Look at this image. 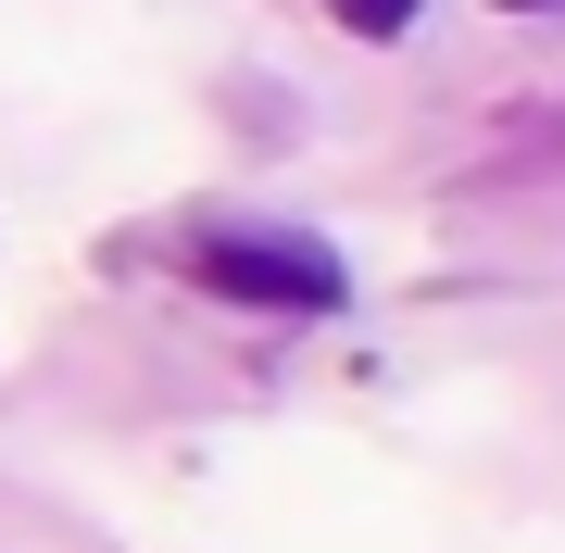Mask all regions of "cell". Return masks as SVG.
<instances>
[{
	"label": "cell",
	"instance_id": "cell-1",
	"mask_svg": "<svg viewBox=\"0 0 565 553\" xmlns=\"http://www.w3.org/2000/svg\"><path fill=\"white\" fill-rule=\"evenodd\" d=\"M189 277L214 302H252V315H340V289H352L327 240H302V226H239V214L189 226Z\"/></svg>",
	"mask_w": 565,
	"mask_h": 553
},
{
	"label": "cell",
	"instance_id": "cell-2",
	"mask_svg": "<svg viewBox=\"0 0 565 553\" xmlns=\"http://www.w3.org/2000/svg\"><path fill=\"white\" fill-rule=\"evenodd\" d=\"M340 25H352V39H403L415 0H340Z\"/></svg>",
	"mask_w": 565,
	"mask_h": 553
},
{
	"label": "cell",
	"instance_id": "cell-3",
	"mask_svg": "<svg viewBox=\"0 0 565 553\" xmlns=\"http://www.w3.org/2000/svg\"><path fill=\"white\" fill-rule=\"evenodd\" d=\"M503 13H553V0H503Z\"/></svg>",
	"mask_w": 565,
	"mask_h": 553
}]
</instances>
